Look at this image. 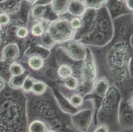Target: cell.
<instances>
[{
	"label": "cell",
	"mask_w": 133,
	"mask_h": 132,
	"mask_svg": "<svg viewBox=\"0 0 133 132\" xmlns=\"http://www.w3.org/2000/svg\"><path fill=\"white\" fill-rule=\"evenodd\" d=\"M124 5L130 12L132 13L133 11V0H126L124 2Z\"/></svg>",
	"instance_id": "836d02e7"
},
{
	"label": "cell",
	"mask_w": 133,
	"mask_h": 132,
	"mask_svg": "<svg viewBox=\"0 0 133 132\" xmlns=\"http://www.w3.org/2000/svg\"><path fill=\"white\" fill-rule=\"evenodd\" d=\"M35 43L38 46L48 51H52L57 46L56 41L48 32H46L39 38H36Z\"/></svg>",
	"instance_id": "7402d4cb"
},
{
	"label": "cell",
	"mask_w": 133,
	"mask_h": 132,
	"mask_svg": "<svg viewBox=\"0 0 133 132\" xmlns=\"http://www.w3.org/2000/svg\"><path fill=\"white\" fill-rule=\"evenodd\" d=\"M116 132H124L123 131H116Z\"/></svg>",
	"instance_id": "ab89813d"
},
{
	"label": "cell",
	"mask_w": 133,
	"mask_h": 132,
	"mask_svg": "<svg viewBox=\"0 0 133 132\" xmlns=\"http://www.w3.org/2000/svg\"><path fill=\"white\" fill-rule=\"evenodd\" d=\"M111 83L105 77H98L93 86L92 93L91 94H95L97 97L102 99L108 92Z\"/></svg>",
	"instance_id": "2e32d148"
},
{
	"label": "cell",
	"mask_w": 133,
	"mask_h": 132,
	"mask_svg": "<svg viewBox=\"0 0 133 132\" xmlns=\"http://www.w3.org/2000/svg\"><path fill=\"white\" fill-rule=\"evenodd\" d=\"M36 73H38L39 77L45 79L46 81L50 83H58V81H60L57 74L56 67H54L53 65L47 64L46 63H45L43 68Z\"/></svg>",
	"instance_id": "e0dca14e"
},
{
	"label": "cell",
	"mask_w": 133,
	"mask_h": 132,
	"mask_svg": "<svg viewBox=\"0 0 133 132\" xmlns=\"http://www.w3.org/2000/svg\"><path fill=\"white\" fill-rule=\"evenodd\" d=\"M87 9H99L106 5L108 0H82Z\"/></svg>",
	"instance_id": "4316f807"
},
{
	"label": "cell",
	"mask_w": 133,
	"mask_h": 132,
	"mask_svg": "<svg viewBox=\"0 0 133 132\" xmlns=\"http://www.w3.org/2000/svg\"><path fill=\"white\" fill-rule=\"evenodd\" d=\"M81 18L82 26L75 31L74 39L86 47L100 48L113 38V20L105 6L99 9H87Z\"/></svg>",
	"instance_id": "3957f363"
},
{
	"label": "cell",
	"mask_w": 133,
	"mask_h": 132,
	"mask_svg": "<svg viewBox=\"0 0 133 132\" xmlns=\"http://www.w3.org/2000/svg\"><path fill=\"white\" fill-rule=\"evenodd\" d=\"M48 83L44 82V81L40 79H36L33 86L32 87L31 93L36 96H41L46 93L48 89Z\"/></svg>",
	"instance_id": "cb8c5ba5"
},
{
	"label": "cell",
	"mask_w": 133,
	"mask_h": 132,
	"mask_svg": "<svg viewBox=\"0 0 133 132\" xmlns=\"http://www.w3.org/2000/svg\"><path fill=\"white\" fill-rule=\"evenodd\" d=\"M71 0H52L49 4L52 11L58 17L62 16L67 13L68 8Z\"/></svg>",
	"instance_id": "44dd1931"
},
{
	"label": "cell",
	"mask_w": 133,
	"mask_h": 132,
	"mask_svg": "<svg viewBox=\"0 0 133 132\" xmlns=\"http://www.w3.org/2000/svg\"><path fill=\"white\" fill-rule=\"evenodd\" d=\"M6 87H7V83L4 80L0 78V92L4 90Z\"/></svg>",
	"instance_id": "e575fe53"
},
{
	"label": "cell",
	"mask_w": 133,
	"mask_h": 132,
	"mask_svg": "<svg viewBox=\"0 0 133 132\" xmlns=\"http://www.w3.org/2000/svg\"><path fill=\"white\" fill-rule=\"evenodd\" d=\"M25 1L26 2V3H29V4L31 5L32 6L33 5L35 4L36 1H37V0H25Z\"/></svg>",
	"instance_id": "d590c367"
},
{
	"label": "cell",
	"mask_w": 133,
	"mask_h": 132,
	"mask_svg": "<svg viewBox=\"0 0 133 132\" xmlns=\"http://www.w3.org/2000/svg\"><path fill=\"white\" fill-rule=\"evenodd\" d=\"M29 74H30L29 71L26 70V72H25L22 75L17 76H11L9 81H8L7 85H8V87H10L11 89H21L25 77Z\"/></svg>",
	"instance_id": "603a6c76"
},
{
	"label": "cell",
	"mask_w": 133,
	"mask_h": 132,
	"mask_svg": "<svg viewBox=\"0 0 133 132\" xmlns=\"http://www.w3.org/2000/svg\"><path fill=\"white\" fill-rule=\"evenodd\" d=\"M36 79L34 77H32L31 74H29L24 80L23 83L21 90L23 93L25 94H28V93H31V90H32V87L33 86L34 83Z\"/></svg>",
	"instance_id": "f1b7e54d"
},
{
	"label": "cell",
	"mask_w": 133,
	"mask_h": 132,
	"mask_svg": "<svg viewBox=\"0 0 133 132\" xmlns=\"http://www.w3.org/2000/svg\"><path fill=\"white\" fill-rule=\"evenodd\" d=\"M114 34L107 44L89 48L94 54L98 77H105L119 89L123 98L132 95V13L113 19Z\"/></svg>",
	"instance_id": "6da1fadb"
},
{
	"label": "cell",
	"mask_w": 133,
	"mask_h": 132,
	"mask_svg": "<svg viewBox=\"0 0 133 132\" xmlns=\"http://www.w3.org/2000/svg\"><path fill=\"white\" fill-rule=\"evenodd\" d=\"M0 55L1 60L11 64L15 61H18L21 58V51L17 44L9 42L3 47Z\"/></svg>",
	"instance_id": "7c38bea8"
},
{
	"label": "cell",
	"mask_w": 133,
	"mask_h": 132,
	"mask_svg": "<svg viewBox=\"0 0 133 132\" xmlns=\"http://www.w3.org/2000/svg\"><path fill=\"white\" fill-rule=\"evenodd\" d=\"M53 88L56 89L65 100L76 110H79L84 102L85 97L83 94H81L78 91H71L66 89L61 82L57 83Z\"/></svg>",
	"instance_id": "8fae6325"
},
{
	"label": "cell",
	"mask_w": 133,
	"mask_h": 132,
	"mask_svg": "<svg viewBox=\"0 0 133 132\" xmlns=\"http://www.w3.org/2000/svg\"><path fill=\"white\" fill-rule=\"evenodd\" d=\"M49 7H50L49 5H44L41 4H35L31 6V8L29 13L26 27L33 22L44 19Z\"/></svg>",
	"instance_id": "5bb4252c"
},
{
	"label": "cell",
	"mask_w": 133,
	"mask_h": 132,
	"mask_svg": "<svg viewBox=\"0 0 133 132\" xmlns=\"http://www.w3.org/2000/svg\"><path fill=\"white\" fill-rule=\"evenodd\" d=\"M70 25L74 31L79 30L82 26V20L81 17H71L70 19Z\"/></svg>",
	"instance_id": "4dcf8cb0"
},
{
	"label": "cell",
	"mask_w": 133,
	"mask_h": 132,
	"mask_svg": "<svg viewBox=\"0 0 133 132\" xmlns=\"http://www.w3.org/2000/svg\"><path fill=\"white\" fill-rule=\"evenodd\" d=\"M105 7L113 20L124 15L132 13L127 9L124 2L119 0H108Z\"/></svg>",
	"instance_id": "4fadbf2b"
},
{
	"label": "cell",
	"mask_w": 133,
	"mask_h": 132,
	"mask_svg": "<svg viewBox=\"0 0 133 132\" xmlns=\"http://www.w3.org/2000/svg\"><path fill=\"white\" fill-rule=\"evenodd\" d=\"M26 102L21 89L8 86L0 92V132H27Z\"/></svg>",
	"instance_id": "277c9868"
},
{
	"label": "cell",
	"mask_w": 133,
	"mask_h": 132,
	"mask_svg": "<svg viewBox=\"0 0 133 132\" xmlns=\"http://www.w3.org/2000/svg\"><path fill=\"white\" fill-rule=\"evenodd\" d=\"M91 132H109V129L105 124H98L95 126Z\"/></svg>",
	"instance_id": "d6a6232c"
},
{
	"label": "cell",
	"mask_w": 133,
	"mask_h": 132,
	"mask_svg": "<svg viewBox=\"0 0 133 132\" xmlns=\"http://www.w3.org/2000/svg\"><path fill=\"white\" fill-rule=\"evenodd\" d=\"M118 123L121 131L132 130V95L129 98H122L118 108Z\"/></svg>",
	"instance_id": "9c48e42d"
},
{
	"label": "cell",
	"mask_w": 133,
	"mask_h": 132,
	"mask_svg": "<svg viewBox=\"0 0 133 132\" xmlns=\"http://www.w3.org/2000/svg\"><path fill=\"white\" fill-rule=\"evenodd\" d=\"M123 96L115 86L111 85L106 95L101 99L96 114V123L107 126L109 132L121 130L118 123V112Z\"/></svg>",
	"instance_id": "5b68a950"
},
{
	"label": "cell",
	"mask_w": 133,
	"mask_h": 132,
	"mask_svg": "<svg viewBox=\"0 0 133 132\" xmlns=\"http://www.w3.org/2000/svg\"><path fill=\"white\" fill-rule=\"evenodd\" d=\"M119 1H121V2H124L126 0H119Z\"/></svg>",
	"instance_id": "f35d334b"
},
{
	"label": "cell",
	"mask_w": 133,
	"mask_h": 132,
	"mask_svg": "<svg viewBox=\"0 0 133 132\" xmlns=\"http://www.w3.org/2000/svg\"><path fill=\"white\" fill-rule=\"evenodd\" d=\"M87 10V7L82 0H71L67 13L74 17H82Z\"/></svg>",
	"instance_id": "d6986e66"
},
{
	"label": "cell",
	"mask_w": 133,
	"mask_h": 132,
	"mask_svg": "<svg viewBox=\"0 0 133 132\" xmlns=\"http://www.w3.org/2000/svg\"><path fill=\"white\" fill-rule=\"evenodd\" d=\"M22 0H3L0 2V11L9 15L17 13L20 11Z\"/></svg>",
	"instance_id": "ac0fdd59"
},
{
	"label": "cell",
	"mask_w": 133,
	"mask_h": 132,
	"mask_svg": "<svg viewBox=\"0 0 133 132\" xmlns=\"http://www.w3.org/2000/svg\"><path fill=\"white\" fill-rule=\"evenodd\" d=\"M98 77V70L94 54L88 47L85 59L82 61L79 71L78 91L86 97L92 93L93 86Z\"/></svg>",
	"instance_id": "8992f818"
},
{
	"label": "cell",
	"mask_w": 133,
	"mask_h": 132,
	"mask_svg": "<svg viewBox=\"0 0 133 132\" xmlns=\"http://www.w3.org/2000/svg\"><path fill=\"white\" fill-rule=\"evenodd\" d=\"M39 1H40V0H37V1H36V3H37V2H39Z\"/></svg>",
	"instance_id": "b9f144b4"
},
{
	"label": "cell",
	"mask_w": 133,
	"mask_h": 132,
	"mask_svg": "<svg viewBox=\"0 0 133 132\" xmlns=\"http://www.w3.org/2000/svg\"><path fill=\"white\" fill-rule=\"evenodd\" d=\"M2 29H3V27H2V26L1 25H0V32L2 31Z\"/></svg>",
	"instance_id": "74e56055"
},
{
	"label": "cell",
	"mask_w": 133,
	"mask_h": 132,
	"mask_svg": "<svg viewBox=\"0 0 133 132\" xmlns=\"http://www.w3.org/2000/svg\"><path fill=\"white\" fill-rule=\"evenodd\" d=\"M29 35V31L26 26H20L16 29L15 31V38L16 40H25Z\"/></svg>",
	"instance_id": "f546056e"
},
{
	"label": "cell",
	"mask_w": 133,
	"mask_h": 132,
	"mask_svg": "<svg viewBox=\"0 0 133 132\" xmlns=\"http://www.w3.org/2000/svg\"><path fill=\"white\" fill-rule=\"evenodd\" d=\"M1 43H2V40H1V38H0V44H1Z\"/></svg>",
	"instance_id": "60d3db41"
},
{
	"label": "cell",
	"mask_w": 133,
	"mask_h": 132,
	"mask_svg": "<svg viewBox=\"0 0 133 132\" xmlns=\"http://www.w3.org/2000/svg\"><path fill=\"white\" fill-rule=\"evenodd\" d=\"M11 18L9 15L5 13L4 12H0V25L2 27L7 26L10 23Z\"/></svg>",
	"instance_id": "1f68e13d"
},
{
	"label": "cell",
	"mask_w": 133,
	"mask_h": 132,
	"mask_svg": "<svg viewBox=\"0 0 133 132\" xmlns=\"http://www.w3.org/2000/svg\"><path fill=\"white\" fill-rule=\"evenodd\" d=\"M46 132H56V131H54L53 130H51V129H48Z\"/></svg>",
	"instance_id": "8d00e7d4"
},
{
	"label": "cell",
	"mask_w": 133,
	"mask_h": 132,
	"mask_svg": "<svg viewBox=\"0 0 133 132\" xmlns=\"http://www.w3.org/2000/svg\"><path fill=\"white\" fill-rule=\"evenodd\" d=\"M70 19L62 16L50 23L47 32L56 41L57 45L73 39L74 37L75 31L70 25Z\"/></svg>",
	"instance_id": "ba28073f"
},
{
	"label": "cell",
	"mask_w": 133,
	"mask_h": 132,
	"mask_svg": "<svg viewBox=\"0 0 133 132\" xmlns=\"http://www.w3.org/2000/svg\"><path fill=\"white\" fill-rule=\"evenodd\" d=\"M9 65L10 64L8 63L0 60V78L4 80L7 83L11 77L9 73Z\"/></svg>",
	"instance_id": "83f0119b"
},
{
	"label": "cell",
	"mask_w": 133,
	"mask_h": 132,
	"mask_svg": "<svg viewBox=\"0 0 133 132\" xmlns=\"http://www.w3.org/2000/svg\"><path fill=\"white\" fill-rule=\"evenodd\" d=\"M61 83L66 89L71 91H78L79 88V81L78 77L72 75L62 81Z\"/></svg>",
	"instance_id": "d4e9b609"
},
{
	"label": "cell",
	"mask_w": 133,
	"mask_h": 132,
	"mask_svg": "<svg viewBox=\"0 0 133 132\" xmlns=\"http://www.w3.org/2000/svg\"><path fill=\"white\" fill-rule=\"evenodd\" d=\"M25 64L29 68V72H37L40 71L45 65L46 60L39 55H31L24 59Z\"/></svg>",
	"instance_id": "ffe728a7"
},
{
	"label": "cell",
	"mask_w": 133,
	"mask_h": 132,
	"mask_svg": "<svg viewBox=\"0 0 133 132\" xmlns=\"http://www.w3.org/2000/svg\"><path fill=\"white\" fill-rule=\"evenodd\" d=\"M50 23V21L44 19L33 22L27 26L29 31V35L33 38H39L46 32H47Z\"/></svg>",
	"instance_id": "9a60e30c"
},
{
	"label": "cell",
	"mask_w": 133,
	"mask_h": 132,
	"mask_svg": "<svg viewBox=\"0 0 133 132\" xmlns=\"http://www.w3.org/2000/svg\"><path fill=\"white\" fill-rule=\"evenodd\" d=\"M9 73L11 76H17L23 74L26 71V68L18 61L13 62L9 65Z\"/></svg>",
	"instance_id": "484cf974"
},
{
	"label": "cell",
	"mask_w": 133,
	"mask_h": 132,
	"mask_svg": "<svg viewBox=\"0 0 133 132\" xmlns=\"http://www.w3.org/2000/svg\"><path fill=\"white\" fill-rule=\"evenodd\" d=\"M94 99H85L84 102L77 112L70 116L71 123L77 132H91L95 115Z\"/></svg>",
	"instance_id": "52a82bcc"
},
{
	"label": "cell",
	"mask_w": 133,
	"mask_h": 132,
	"mask_svg": "<svg viewBox=\"0 0 133 132\" xmlns=\"http://www.w3.org/2000/svg\"><path fill=\"white\" fill-rule=\"evenodd\" d=\"M25 95L28 122L37 119L44 122L48 129L56 132H77L71 123L70 115L60 109L50 86L43 95L36 96L31 93Z\"/></svg>",
	"instance_id": "7a4b0ae2"
},
{
	"label": "cell",
	"mask_w": 133,
	"mask_h": 132,
	"mask_svg": "<svg viewBox=\"0 0 133 132\" xmlns=\"http://www.w3.org/2000/svg\"><path fill=\"white\" fill-rule=\"evenodd\" d=\"M58 46L69 58L76 61H82L86 57L88 47L74 38Z\"/></svg>",
	"instance_id": "30bf717a"
}]
</instances>
